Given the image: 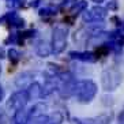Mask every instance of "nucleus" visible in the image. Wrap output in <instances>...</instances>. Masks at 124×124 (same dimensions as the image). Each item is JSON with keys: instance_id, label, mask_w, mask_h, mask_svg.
<instances>
[{"instance_id": "f257e3e1", "label": "nucleus", "mask_w": 124, "mask_h": 124, "mask_svg": "<svg viewBox=\"0 0 124 124\" xmlns=\"http://www.w3.org/2000/svg\"><path fill=\"white\" fill-rule=\"evenodd\" d=\"M97 94V85L90 79L79 80L75 83L74 95L77 97L78 102L80 104H87L95 97Z\"/></svg>"}, {"instance_id": "f03ea898", "label": "nucleus", "mask_w": 124, "mask_h": 124, "mask_svg": "<svg viewBox=\"0 0 124 124\" xmlns=\"http://www.w3.org/2000/svg\"><path fill=\"white\" fill-rule=\"evenodd\" d=\"M121 83V74L115 67H109L102 71L101 75V85L105 91H113L119 87Z\"/></svg>"}, {"instance_id": "7ed1b4c3", "label": "nucleus", "mask_w": 124, "mask_h": 124, "mask_svg": "<svg viewBox=\"0 0 124 124\" xmlns=\"http://www.w3.org/2000/svg\"><path fill=\"white\" fill-rule=\"evenodd\" d=\"M51 45H52L51 51L55 55L62 53L67 46V29H64L62 26L55 27L53 31H52V44Z\"/></svg>"}, {"instance_id": "20e7f679", "label": "nucleus", "mask_w": 124, "mask_h": 124, "mask_svg": "<svg viewBox=\"0 0 124 124\" xmlns=\"http://www.w3.org/2000/svg\"><path fill=\"white\" fill-rule=\"evenodd\" d=\"M29 102V95H27V91L26 90H19L16 93L10 97V100L7 101V110L10 112H18V110H23L25 109L26 104Z\"/></svg>"}, {"instance_id": "39448f33", "label": "nucleus", "mask_w": 124, "mask_h": 124, "mask_svg": "<svg viewBox=\"0 0 124 124\" xmlns=\"http://www.w3.org/2000/svg\"><path fill=\"white\" fill-rule=\"evenodd\" d=\"M106 8L101 7V6H95V7L90 8V10H86L82 15V19L83 22H102L104 19L106 18Z\"/></svg>"}, {"instance_id": "423d86ee", "label": "nucleus", "mask_w": 124, "mask_h": 124, "mask_svg": "<svg viewBox=\"0 0 124 124\" xmlns=\"http://www.w3.org/2000/svg\"><path fill=\"white\" fill-rule=\"evenodd\" d=\"M64 120L62 112H55L51 115H42V116L34 117L33 121H36V124H62Z\"/></svg>"}, {"instance_id": "0eeeda50", "label": "nucleus", "mask_w": 124, "mask_h": 124, "mask_svg": "<svg viewBox=\"0 0 124 124\" xmlns=\"http://www.w3.org/2000/svg\"><path fill=\"white\" fill-rule=\"evenodd\" d=\"M112 120V115L110 113H102L95 117L90 119H74L75 124H110Z\"/></svg>"}, {"instance_id": "6e6552de", "label": "nucleus", "mask_w": 124, "mask_h": 124, "mask_svg": "<svg viewBox=\"0 0 124 124\" xmlns=\"http://www.w3.org/2000/svg\"><path fill=\"white\" fill-rule=\"evenodd\" d=\"M68 56L72 60H79V62H85V63H94L97 60L95 55L93 52H77V51H72L70 52Z\"/></svg>"}, {"instance_id": "1a4fd4ad", "label": "nucleus", "mask_w": 124, "mask_h": 124, "mask_svg": "<svg viewBox=\"0 0 124 124\" xmlns=\"http://www.w3.org/2000/svg\"><path fill=\"white\" fill-rule=\"evenodd\" d=\"M4 22H7L8 25L14 26V27H23V25H25L23 18L18 14V12H15V11L7 12V14L4 15Z\"/></svg>"}, {"instance_id": "9d476101", "label": "nucleus", "mask_w": 124, "mask_h": 124, "mask_svg": "<svg viewBox=\"0 0 124 124\" xmlns=\"http://www.w3.org/2000/svg\"><path fill=\"white\" fill-rule=\"evenodd\" d=\"M27 95H29V100H34V98H40L42 95V86L37 82H33L31 85H29V89H27Z\"/></svg>"}, {"instance_id": "9b49d317", "label": "nucleus", "mask_w": 124, "mask_h": 124, "mask_svg": "<svg viewBox=\"0 0 124 124\" xmlns=\"http://www.w3.org/2000/svg\"><path fill=\"white\" fill-rule=\"evenodd\" d=\"M27 112L25 109L23 110H18L12 115V119H11V124H27Z\"/></svg>"}, {"instance_id": "f8f14e48", "label": "nucleus", "mask_w": 124, "mask_h": 124, "mask_svg": "<svg viewBox=\"0 0 124 124\" xmlns=\"http://www.w3.org/2000/svg\"><path fill=\"white\" fill-rule=\"evenodd\" d=\"M45 109H46V105H44V104H36V105H34L29 112H27V117H29V120L31 119V117L34 119V117L42 116ZM29 120H27V121H29Z\"/></svg>"}, {"instance_id": "ddd939ff", "label": "nucleus", "mask_w": 124, "mask_h": 124, "mask_svg": "<svg viewBox=\"0 0 124 124\" xmlns=\"http://www.w3.org/2000/svg\"><path fill=\"white\" fill-rule=\"evenodd\" d=\"M86 8H87V1H85V0L77 1V3L71 7V10H70V11H71V16L75 18L79 12H85V11H86Z\"/></svg>"}, {"instance_id": "4468645a", "label": "nucleus", "mask_w": 124, "mask_h": 124, "mask_svg": "<svg viewBox=\"0 0 124 124\" xmlns=\"http://www.w3.org/2000/svg\"><path fill=\"white\" fill-rule=\"evenodd\" d=\"M51 48H49V45L45 42V41H41V42H38L36 46V53L40 57H46V56H49V53H51Z\"/></svg>"}, {"instance_id": "2eb2a0df", "label": "nucleus", "mask_w": 124, "mask_h": 124, "mask_svg": "<svg viewBox=\"0 0 124 124\" xmlns=\"http://www.w3.org/2000/svg\"><path fill=\"white\" fill-rule=\"evenodd\" d=\"M30 75V72H23L21 74L18 78H16V80H15V85L18 86V87H29V85H31L33 82H31V78H27Z\"/></svg>"}, {"instance_id": "dca6fc26", "label": "nucleus", "mask_w": 124, "mask_h": 124, "mask_svg": "<svg viewBox=\"0 0 124 124\" xmlns=\"http://www.w3.org/2000/svg\"><path fill=\"white\" fill-rule=\"evenodd\" d=\"M8 59H10V62H11V64H16V63L19 62V60H21V52L19 51H16V49H10V51H8Z\"/></svg>"}, {"instance_id": "f3484780", "label": "nucleus", "mask_w": 124, "mask_h": 124, "mask_svg": "<svg viewBox=\"0 0 124 124\" xmlns=\"http://www.w3.org/2000/svg\"><path fill=\"white\" fill-rule=\"evenodd\" d=\"M57 14V8L56 7H52V6H49V7H44L40 10V15L41 16H49V15H56Z\"/></svg>"}, {"instance_id": "a211bd4d", "label": "nucleus", "mask_w": 124, "mask_h": 124, "mask_svg": "<svg viewBox=\"0 0 124 124\" xmlns=\"http://www.w3.org/2000/svg\"><path fill=\"white\" fill-rule=\"evenodd\" d=\"M108 53H109V48L104 44V45H98L94 55H95V57H102V56H106Z\"/></svg>"}, {"instance_id": "6ab92c4d", "label": "nucleus", "mask_w": 124, "mask_h": 124, "mask_svg": "<svg viewBox=\"0 0 124 124\" xmlns=\"http://www.w3.org/2000/svg\"><path fill=\"white\" fill-rule=\"evenodd\" d=\"M7 6L11 8H16L22 6V0H7Z\"/></svg>"}, {"instance_id": "aec40b11", "label": "nucleus", "mask_w": 124, "mask_h": 124, "mask_svg": "<svg viewBox=\"0 0 124 124\" xmlns=\"http://www.w3.org/2000/svg\"><path fill=\"white\" fill-rule=\"evenodd\" d=\"M6 44H16V42H19V38H18V34H10V37H8L7 40L4 41Z\"/></svg>"}, {"instance_id": "412c9836", "label": "nucleus", "mask_w": 124, "mask_h": 124, "mask_svg": "<svg viewBox=\"0 0 124 124\" xmlns=\"http://www.w3.org/2000/svg\"><path fill=\"white\" fill-rule=\"evenodd\" d=\"M77 1H78V0H64V3H62V7H68V6L72 7Z\"/></svg>"}, {"instance_id": "4be33fe9", "label": "nucleus", "mask_w": 124, "mask_h": 124, "mask_svg": "<svg viewBox=\"0 0 124 124\" xmlns=\"http://www.w3.org/2000/svg\"><path fill=\"white\" fill-rule=\"evenodd\" d=\"M119 123H120V124H124V110L120 113V116H119Z\"/></svg>"}, {"instance_id": "5701e85b", "label": "nucleus", "mask_w": 124, "mask_h": 124, "mask_svg": "<svg viewBox=\"0 0 124 124\" xmlns=\"http://www.w3.org/2000/svg\"><path fill=\"white\" fill-rule=\"evenodd\" d=\"M4 56H6V52H4L3 48H0V59H3Z\"/></svg>"}, {"instance_id": "b1692460", "label": "nucleus", "mask_w": 124, "mask_h": 124, "mask_svg": "<svg viewBox=\"0 0 124 124\" xmlns=\"http://www.w3.org/2000/svg\"><path fill=\"white\" fill-rule=\"evenodd\" d=\"M3 97H4V91H3V89H1V86H0V101L3 100Z\"/></svg>"}, {"instance_id": "393cba45", "label": "nucleus", "mask_w": 124, "mask_h": 124, "mask_svg": "<svg viewBox=\"0 0 124 124\" xmlns=\"http://www.w3.org/2000/svg\"><path fill=\"white\" fill-rule=\"evenodd\" d=\"M0 74H1V66H0Z\"/></svg>"}]
</instances>
